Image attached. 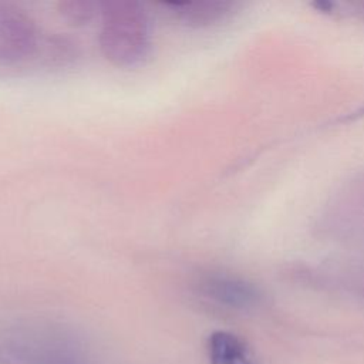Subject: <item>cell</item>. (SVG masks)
I'll return each instance as SVG.
<instances>
[{
  "instance_id": "3957f363",
  "label": "cell",
  "mask_w": 364,
  "mask_h": 364,
  "mask_svg": "<svg viewBox=\"0 0 364 364\" xmlns=\"http://www.w3.org/2000/svg\"><path fill=\"white\" fill-rule=\"evenodd\" d=\"M40 31L20 6L0 1V65H16L38 51Z\"/></svg>"
},
{
  "instance_id": "6da1fadb",
  "label": "cell",
  "mask_w": 364,
  "mask_h": 364,
  "mask_svg": "<svg viewBox=\"0 0 364 364\" xmlns=\"http://www.w3.org/2000/svg\"><path fill=\"white\" fill-rule=\"evenodd\" d=\"M100 47L118 67H136L149 55L151 18L144 4L134 0H108L100 4Z\"/></svg>"
},
{
  "instance_id": "5b68a950",
  "label": "cell",
  "mask_w": 364,
  "mask_h": 364,
  "mask_svg": "<svg viewBox=\"0 0 364 364\" xmlns=\"http://www.w3.org/2000/svg\"><path fill=\"white\" fill-rule=\"evenodd\" d=\"M165 6L183 24L191 27H206L228 17L236 4L223 0H198L172 1L165 3Z\"/></svg>"
},
{
  "instance_id": "7a4b0ae2",
  "label": "cell",
  "mask_w": 364,
  "mask_h": 364,
  "mask_svg": "<svg viewBox=\"0 0 364 364\" xmlns=\"http://www.w3.org/2000/svg\"><path fill=\"white\" fill-rule=\"evenodd\" d=\"M1 364H85L77 338L65 330L44 324L0 330Z\"/></svg>"
},
{
  "instance_id": "8992f818",
  "label": "cell",
  "mask_w": 364,
  "mask_h": 364,
  "mask_svg": "<svg viewBox=\"0 0 364 364\" xmlns=\"http://www.w3.org/2000/svg\"><path fill=\"white\" fill-rule=\"evenodd\" d=\"M210 364H256L249 346L236 334L215 331L208 340Z\"/></svg>"
},
{
  "instance_id": "277c9868",
  "label": "cell",
  "mask_w": 364,
  "mask_h": 364,
  "mask_svg": "<svg viewBox=\"0 0 364 364\" xmlns=\"http://www.w3.org/2000/svg\"><path fill=\"white\" fill-rule=\"evenodd\" d=\"M199 289L213 301L233 309H247L260 300L255 284L229 274H208L200 280Z\"/></svg>"
},
{
  "instance_id": "52a82bcc",
  "label": "cell",
  "mask_w": 364,
  "mask_h": 364,
  "mask_svg": "<svg viewBox=\"0 0 364 364\" xmlns=\"http://www.w3.org/2000/svg\"><path fill=\"white\" fill-rule=\"evenodd\" d=\"M95 7L98 4L88 0H68L58 4L60 14L71 24L88 23L95 14Z\"/></svg>"
},
{
  "instance_id": "ba28073f",
  "label": "cell",
  "mask_w": 364,
  "mask_h": 364,
  "mask_svg": "<svg viewBox=\"0 0 364 364\" xmlns=\"http://www.w3.org/2000/svg\"><path fill=\"white\" fill-rule=\"evenodd\" d=\"M347 10L344 13H348L350 16H354L357 18L364 20V1H353V3H344L341 4ZM343 13V14H344Z\"/></svg>"
}]
</instances>
